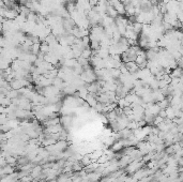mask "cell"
Listing matches in <instances>:
<instances>
[{
  "mask_svg": "<svg viewBox=\"0 0 183 182\" xmlns=\"http://www.w3.org/2000/svg\"><path fill=\"white\" fill-rule=\"evenodd\" d=\"M42 170H43V167L41 165H34L33 168L30 170V176L33 179H38L39 176L41 175V173H42Z\"/></svg>",
  "mask_w": 183,
  "mask_h": 182,
  "instance_id": "6da1fadb",
  "label": "cell"
},
{
  "mask_svg": "<svg viewBox=\"0 0 183 182\" xmlns=\"http://www.w3.org/2000/svg\"><path fill=\"white\" fill-rule=\"evenodd\" d=\"M124 65H125L126 70H128V72H129L130 74L136 73V72L139 70L138 65H137L136 63L134 62V61H131V62H126V63H124Z\"/></svg>",
  "mask_w": 183,
  "mask_h": 182,
  "instance_id": "7a4b0ae2",
  "label": "cell"
},
{
  "mask_svg": "<svg viewBox=\"0 0 183 182\" xmlns=\"http://www.w3.org/2000/svg\"><path fill=\"white\" fill-rule=\"evenodd\" d=\"M85 101H86V103L89 105V107H92V108L95 106L96 103H98V101H96L95 96H92V94H90V93H88V96H86Z\"/></svg>",
  "mask_w": 183,
  "mask_h": 182,
  "instance_id": "3957f363",
  "label": "cell"
},
{
  "mask_svg": "<svg viewBox=\"0 0 183 182\" xmlns=\"http://www.w3.org/2000/svg\"><path fill=\"white\" fill-rule=\"evenodd\" d=\"M106 15H108L109 17L115 19L118 16V13H117V11L113 6H106Z\"/></svg>",
  "mask_w": 183,
  "mask_h": 182,
  "instance_id": "277c9868",
  "label": "cell"
},
{
  "mask_svg": "<svg viewBox=\"0 0 183 182\" xmlns=\"http://www.w3.org/2000/svg\"><path fill=\"white\" fill-rule=\"evenodd\" d=\"M15 171V167L14 166H11L9 164H7L6 166L2 167V176H8V175H11Z\"/></svg>",
  "mask_w": 183,
  "mask_h": 182,
  "instance_id": "5b68a950",
  "label": "cell"
},
{
  "mask_svg": "<svg viewBox=\"0 0 183 182\" xmlns=\"http://www.w3.org/2000/svg\"><path fill=\"white\" fill-rule=\"evenodd\" d=\"M165 112H166V118L169 120H172L176 118V116H175V109L172 108L171 106H168L165 108Z\"/></svg>",
  "mask_w": 183,
  "mask_h": 182,
  "instance_id": "8992f818",
  "label": "cell"
},
{
  "mask_svg": "<svg viewBox=\"0 0 183 182\" xmlns=\"http://www.w3.org/2000/svg\"><path fill=\"white\" fill-rule=\"evenodd\" d=\"M92 56V49L90 47H86L81 50V57L86 58V59H90Z\"/></svg>",
  "mask_w": 183,
  "mask_h": 182,
  "instance_id": "52a82bcc",
  "label": "cell"
},
{
  "mask_svg": "<svg viewBox=\"0 0 183 182\" xmlns=\"http://www.w3.org/2000/svg\"><path fill=\"white\" fill-rule=\"evenodd\" d=\"M40 45H41V43H34V44H32L31 47H30V53H31L32 55L38 56V54L40 53Z\"/></svg>",
  "mask_w": 183,
  "mask_h": 182,
  "instance_id": "ba28073f",
  "label": "cell"
},
{
  "mask_svg": "<svg viewBox=\"0 0 183 182\" xmlns=\"http://www.w3.org/2000/svg\"><path fill=\"white\" fill-rule=\"evenodd\" d=\"M141 30H142V24L140 23H133V31L136 33V34H140L141 33Z\"/></svg>",
  "mask_w": 183,
  "mask_h": 182,
  "instance_id": "9c48e42d",
  "label": "cell"
},
{
  "mask_svg": "<svg viewBox=\"0 0 183 182\" xmlns=\"http://www.w3.org/2000/svg\"><path fill=\"white\" fill-rule=\"evenodd\" d=\"M11 103H12V100L7 98V96H3V98L0 99V105L3 107H8Z\"/></svg>",
  "mask_w": 183,
  "mask_h": 182,
  "instance_id": "30bf717a",
  "label": "cell"
},
{
  "mask_svg": "<svg viewBox=\"0 0 183 182\" xmlns=\"http://www.w3.org/2000/svg\"><path fill=\"white\" fill-rule=\"evenodd\" d=\"M76 61H77V63L79 65H81L84 68L85 65H89V59H86V58H84V57H78V58H76Z\"/></svg>",
  "mask_w": 183,
  "mask_h": 182,
  "instance_id": "8fae6325",
  "label": "cell"
},
{
  "mask_svg": "<svg viewBox=\"0 0 183 182\" xmlns=\"http://www.w3.org/2000/svg\"><path fill=\"white\" fill-rule=\"evenodd\" d=\"M177 2H182V0H176Z\"/></svg>",
  "mask_w": 183,
  "mask_h": 182,
  "instance_id": "7c38bea8",
  "label": "cell"
}]
</instances>
